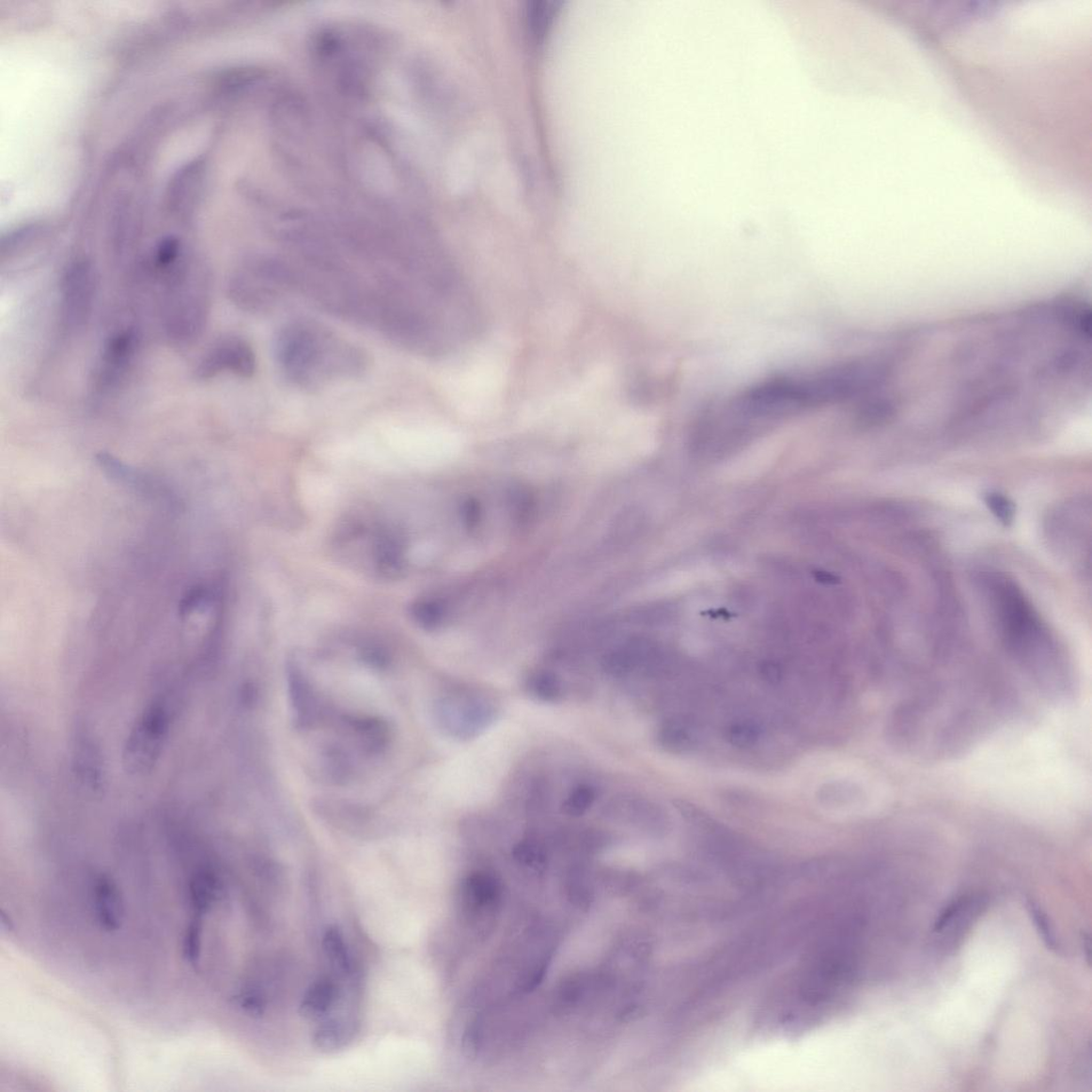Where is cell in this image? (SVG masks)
Returning a JSON list of instances; mask_svg holds the SVG:
<instances>
[{
    "instance_id": "1",
    "label": "cell",
    "mask_w": 1092,
    "mask_h": 1092,
    "mask_svg": "<svg viewBox=\"0 0 1092 1092\" xmlns=\"http://www.w3.org/2000/svg\"><path fill=\"white\" fill-rule=\"evenodd\" d=\"M1005 695L995 683H936L913 694L894 713L901 748L924 757L965 749L995 722Z\"/></svg>"
},
{
    "instance_id": "2",
    "label": "cell",
    "mask_w": 1092,
    "mask_h": 1092,
    "mask_svg": "<svg viewBox=\"0 0 1092 1092\" xmlns=\"http://www.w3.org/2000/svg\"><path fill=\"white\" fill-rule=\"evenodd\" d=\"M988 590L1004 644L1037 690L1057 702L1071 699L1076 683L1070 664L1023 592L1001 576L991 577Z\"/></svg>"
},
{
    "instance_id": "3",
    "label": "cell",
    "mask_w": 1092,
    "mask_h": 1092,
    "mask_svg": "<svg viewBox=\"0 0 1092 1092\" xmlns=\"http://www.w3.org/2000/svg\"><path fill=\"white\" fill-rule=\"evenodd\" d=\"M276 352L289 377L300 383L318 382L319 376L335 371V358L347 355L326 332L307 324L285 328L276 344Z\"/></svg>"
},
{
    "instance_id": "4",
    "label": "cell",
    "mask_w": 1092,
    "mask_h": 1092,
    "mask_svg": "<svg viewBox=\"0 0 1092 1092\" xmlns=\"http://www.w3.org/2000/svg\"><path fill=\"white\" fill-rule=\"evenodd\" d=\"M169 710L153 703L133 725L123 750V766L132 775L151 772L161 758L170 730Z\"/></svg>"
},
{
    "instance_id": "5",
    "label": "cell",
    "mask_w": 1092,
    "mask_h": 1092,
    "mask_svg": "<svg viewBox=\"0 0 1092 1092\" xmlns=\"http://www.w3.org/2000/svg\"><path fill=\"white\" fill-rule=\"evenodd\" d=\"M95 287V274L89 263L77 262L68 268L61 289L62 322L66 329H79L88 320Z\"/></svg>"
},
{
    "instance_id": "6",
    "label": "cell",
    "mask_w": 1092,
    "mask_h": 1092,
    "mask_svg": "<svg viewBox=\"0 0 1092 1092\" xmlns=\"http://www.w3.org/2000/svg\"><path fill=\"white\" fill-rule=\"evenodd\" d=\"M256 364V354L247 340L229 336L212 345L197 366L195 375L201 380H208L224 371H231L241 377H251L255 373Z\"/></svg>"
},
{
    "instance_id": "7",
    "label": "cell",
    "mask_w": 1092,
    "mask_h": 1092,
    "mask_svg": "<svg viewBox=\"0 0 1092 1092\" xmlns=\"http://www.w3.org/2000/svg\"><path fill=\"white\" fill-rule=\"evenodd\" d=\"M137 346V335L133 330L118 332L108 340L98 374L100 390L114 389L121 382L131 367Z\"/></svg>"
},
{
    "instance_id": "8",
    "label": "cell",
    "mask_w": 1092,
    "mask_h": 1092,
    "mask_svg": "<svg viewBox=\"0 0 1092 1092\" xmlns=\"http://www.w3.org/2000/svg\"><path fill=\"white\" fill-rule=\"evenodd\" d=\"M342 991L336 981L329 976L322 977L308 989L300 1007L305 1018L319 1019L327 1015L340 1000Z\"/></svg>"
},
{
    "instance_id": "9",
    "label": "cell",
    "mask_w": 1092,
    "mask_h": 1092,
    "mask_svg": "<svg viewBox=\"0 0 1092 1092\" xmlns=\"http://www.w3.org/2000/svg\"><path fill=\"white\" fill-rule=\"evenodd\" d=\"M322 947L330 968L335 975L344 976L353 975L352 956L342 932L335 928H330L323 937Z\"/></svg>"
},
{
    "instance_id": "10",
    "label": "cell",
    "mask_w": 1092,
    "mask_h": 1092,
    "mask_svg": "<svg viewBox=\"0 0 1092 1092\" xmlns=\"http://www.w3.org/2000/svg\"><path fill=\"white\" fill-rule=\"evenodd\" d=\"M527 691L538 700L557 702L563 697L564 687L560 679L551 671H538L529 678Z\"/></svg>"
},
{
    "instance_id": "11",
    "label": "cell",
    "mask_w": 1092,
    "mask_h": 1092,
    "mask_svg": "<svg viewBox=\"0 0 1092 1092\" xmlns=\"http://www.w3.org/2000/svg\"><path fill=\"white\" fill-rule=\"evenodd\" d=\"M596 801V790L589 786L576 787L563 803V811L569 817L579 818L587 812Z\"/></svg>"
},
{
    "instance_id": "12",
    "label": "cell",
    "mask_w": 1092,
    "mask_h": 1092,
    "mask_svg": "<svg viewBox=\"0 0 1092 1092\" xmlns=\"http://www.w3.org/2000/svg\"><path fill=\"white\" fill-rule=\"evenodd\" d=\"M1025 904L1035 923L1037 930H1038L1043 944L1054 953H1060L1059 944L1054 935L1053 929L1051 928L1048 916L1043 913V910L1032 898H1026Z\"/></svg>"
},
{
    "instance_id": "13",
    "label": "cell",
    "mask_w": 1092,
    "mask_h": 1092,
    "mask_svg": "<svg viewBox=\"0 0 1092 1092\" xmlns=\"http://www.w3.org/2000/svg\"><path fill=\"white\" fill-rule=\"evenodd\" d=\"M985 503L993 516L1005 526H1009L1014 522L1015 504L1007 496L999 492H989L985 496Z\"/></svg>"
},
{
    "instance_id": "14",
    "label": "cell",
    "mask_w": 1092,
    "mask_h": 1092,
    "mask_svg": "<svg viewBox=\"0 0 1092 1092\" xmlns=\"http://www.w3.org/2000/svg\"><path fill=\"white\" fill-rule=\"evenodd\" d=\"M730 741L735 746L747 747L753 745L757 739V730L750 725H739L730 730Z\"/></svg>"
},
{
    "instance_id": "15",
    "label": "cell",
    "mask_w": 1092,
    "mask_h": 1092,
    "mask_svg": "<svg viewBox=\"0 0 1092 1092\" xmlns=\"http://www.w3.org/2000/svg\"><path fill=\"white\" fill-rule=\"evenodd\" d=\"M965 903H967V898L965 897L952 900L951 903H949L944 910H942V913L935 923V928H933V930L936 932L944 931L946 926L951 923L955 919L956 915L961 912V909Z\"/></svg>"
},
{
    "instance_id": "16",
    "label": "cell",
    "mask_w": 1092,
    "mask_h": 1092,
    "mask_svg": "<svg viewBox=\"0 0 1092 1092\" xmlns=\"http://www.w3.org/2000/svg\"><path fill=\"white\" fill-rule=\"evenodd\" d=\"M1083 946H1084V949H1085L1087 962L1090 965L1091 947H1090V937H1089V935H1087V933H1083Z\"/></svg>"
}]
</instances>
